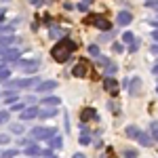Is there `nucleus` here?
Listing matches in <instances>:
<instances>
[{"mask_svg": "<svg viewBox=\"0 0 158 158\" xmlns=\"http://www.w3.org/2000/svg\"><path fill=\"white\" fill-rule=\"evenodd\" d=\"M74 51H76V42H72L70 38H61L57 44H53L51 57L55 61H59V63H63V61H68V57L72 55Z\"/></svg>", "mask_w": 158, "mask_h": 158, "instance_id": "obj_1", "label": "nucleus"}, {"mask_svg": "<svg viewBox=\"0 0 158 158\" xmlns=\"http://www.w3.org/2000/svg\"><path fill=\"white\" fill-rule=\"evenodd\" d=\"M53 135H57V129H47V127H34V129L30 131V139H34V141H42V139H47V141H49Z\"/></svg>", "mask_w": 158, "mask_h": 158, "instance_id": "obj_2", "label": "nucleus"}, {"mask_svg": "<svg viewBox=\"0 0 158 158\" xmlns=\"http://www.w3.org/2000/svg\"><path fill=\"white\" fill-rule=\"evenodd\" d=\"M85 23H89V25H95L97 30H101V32H110V30H112V23H110L108 19L99 17V15H89V17L85 19Z\"/></svg>", "mask_w": 158, "mask_h": 158, "instance_id": "obj_3", "label": "nucleus"}, {"mask_svg": "<svg viewBox=\"0 0 158 158\" xmlns=\"http://www.w3.org/2000/svg\"><path fill=\"white\" fill-rule=\"evenodd\" d=\"M15 65H17L19 70L27 72V74H34L38 68H40V63H38L36 59H17V61H15Z\"/></svg>", "mask_w": 158, "mask_h": 158, "instance_id": "obj_4", "label": "nucleus"}, {"mask_svg": "<svg viewBox=\"0 0 158 158\" xmlns=\"http://www.w3.org/2000/svg\"><path fill=\"white\" fill-rule=\"evenodd\" d=\"M103 89L108 91L110 95H118V78L106 76V78H103Z\"/></svg>", "mask_w": 158, "mask_h": 158, "instance_id": "obj_5", "label": "nucleus"}, {"mask_svg": "<svg viewBox=\"0 0 158 158\" xmlns=\"http://www.w3.org/2000/svg\"><path fill=\"white\" fill-rule=\"evenodd\" d=\"M80 120H82V124L89 120H99V114H97V110H93V108H85L82 112H80Z\"/></svg>", "mask_w": 158, "mask_h": 158, "instance_id": "obj_6", "label": "nucleus"}, {"mask_svg": "<svg viewBox=\"0 0 158 158\" xmlns=\"http://www.w3.org/2000/svg\"><path fill=\"white\" fill-rule=\"evenodd\" d=\"M38 112H40V110H38L36 106H27V108L21 110V120H32V118H36Z\"/></svg>", "mask_w": 158, "mask_h": 158, "instance_id": "obj_7", "label": "nucleus"}, {"mask_svg": "<svg viewBox=\"0 0 158 158\" xmlns=\"http://www.w3.org/2000/svg\"><path fill=\"white\" fill-rule=\"evenodd\" d=\"M17 59H19V51L17 49H6L2 53V61H0V63L4 65V63H9V61H17Z\"/></svg>", "mask_w": 158, "mask_h": 158, "instance_id": "obj_8", "label": "nucleus"}, {"mask_svg": "<svg viewBox=\"0 0 158 158\" xmlns=\"http://www.w3.org/2000/svg\"><path fill=\"white\" fill-rule=\"evenodd\" d=\"M86 72H89V68H86L85 59L80 61V63H76V65H74V70H72V74L76 76V78H85V76H86Z\"/></svg>", "mask_w": 158, "mask_h": 158, "instance_id": "obj_9", "label": "nucleus"}, {"mask_svg": "<svg viewBox=\"0 0 158 158\" xmlns=\"http://www.w3.org/2000/svg\"><path fill=\"white\" fill-rule=\"evenodd\" d=\"M53 89H57V82H55V80H44V82H40V85L36 86V93H49Z\"/></svg>", "mask_w": 158, "mask_h": 158, "instance_id": "obj_10", "label": "nucleus"}, {"mask_svg": "<svg viewBox=\"0 0 158 158\" xmlns=\"http://www.w3.org/2000/svg\"><path fill=\"white\" fill-rule=\"evenodd\" d=\"M139 91H141V78H131L129 80V93L131 95H139Z\"/></svg>", "mask_w": 158, "mask_h": 158, "instance_id": "obj_11", "label": "nucleus"}, {"mask_svg": "<svg viewBox=\"0 0 158 158\" xmlns=\"http://www.w3.org/2000/svg\"><path fill=\"white\" fill-rule=\"evenodd\" d=\"M152 141H154V137H152L150 133H143V131H141V133L137 135V143H139V146L150 148V146H152Z\"/></svg>", "mask_w": 158, "mask_h": 158, "instance_id": "obj_12", "label": "nucleus"}, {"mask_svg": "<svg viewBox=\"0 0 158 158\" xmlns=\"http://www.w3.org/2000/svg\"><path fill=\"white\" fill-rule=\"evenodd\" d=\"M116 21H118V25H129L131 21H133V15H131L129 11H118Z\"/></svg>", "mask_w": 158, "mask_h": 158, "instance_id": "obj_13", "label": "nucleus"}, {"mask_svg": "<svg viewBox=\"0 0 158 158\" xmlns=\"http://www.w3.org/2000/svg\"><path fill=\"white\" fill-rule=\"evenodd\" d=\"M38 116L40 118H55L57 116V110H55V106H44V110L38 112Z\"/></svg>", "mask_w": 158, "mask_h": 158, "instance_id": "obj_14", "label": "nucleus"}, {"mask_svg": "<svg viewBox=\"0 0 158 158\" xmlns=\"http://www.w3.org/2000/svg\"><path fill=\"white\" fill-rule=\"evenodd\" d=\"M25 154H27V156H40V154H42V150H40V146H36V141H32V143H30V146L25 148Z\"/></svg>", "mask_w": 158, "mask_h": 158, "instance_id": "obj_15", "label": "nucleus"}, {"mask_svg": "<svg viewBox=\"0 0 158 158\" xmlns=\"http://www.w3.org/2000/svg\"><path fill=\"white\" fill-rule=\"evenodd\" d=\"M141 133V129L139 127H135V124H129L127 129H124V135L129 137V139H137V135Z\"/></svg>", "mask_w": 158, "mask_h": 158, "instance_id": "obj_16", "label": "nucleus"}, {"mask_svg": "<svg viewBox=\"0 0 158 158\" xmlns=\"http://www.w3.org/2000/svg\"><path fill=\"white\" fill-rule=\"evenodd\" d=\"M78 141H80V146H89V143H91V131H89L86 127H82V133L78 137Z\"/></svg>", "mask_w": 158, "mask_h": 158, "instance_id": "obj_17", "label": "nucleus"}, {"mask_svg": "<svg viewBox=\"0 0 158 158\" xmlns=\"http://www.w3.org/2000/svg\"><path fill=\"white\" fill-rule=\"evenodd\" d=\"M49 143H51L53 150H61V148H63V137H61V135H53L49 139Z\"/></svg>", "mask_w": 158, "mask_h": 158, "instance_id": "obj_18", "label": "nucleus"}, {"mask_svg": "<svg viewBox=\"0 0 158 158\" xmlns=\"http://www.w3.org/2000/svg\"><path fill=\"white\" fill-rule=\"evenodd\" d=\"M2 97L6 99V103H15V101L19 99V95H17V91L9 89V91H4V93H2Z\"/></svg>", "mask_w": 158, "mask_h": 158, "instance_id": "obj_19", "label": "nucleus"}, {"mask_svg": "<svg viewBox=\"0 0 158 158\" xmlns=\"http://www.w3.org/2000/svg\"><path fill=\"white\" fill-rule=\"evenodd\" d=\"M15 42V36L13 34H9V36H0V49H9V44H13Z\"/></svg>", "mask_w": 158, "mask_h": 158, "instance_id": "obj_20", "label": "nucleus"}, {"mask_svg": "<svg viewBox=\"0 0 158 158\" xmlns=\"http://www.w3.org/2000/svg\"><path fill=\"white\" fill-rule=\"evenodd\" d=\"M59 103H61V99L55 97V95H51V97H44V99H42V106H55V108H57Z\"/></svg>", "mask_w": 158, "mask_h": 158, "instance_id": "obj_21", "label": "nucleus"}, {"mask_svg": "<svg viewBox=\"0 0 158 158\" xmlns=\"http://www.w3.org/2000/svg\"><path fill=\"white\" fill-rule=\"evenodd\" d=\"M49 34H51V38H61L63 34H65V30H59L57 25H51V27H49Z\"/></svg>", "mask_w": 158, "mask_h": 158, "instance_id": "obj_22", "label": "nucleus"}, {"mask_svg": "<svg viewBox=\"0 0 158 158\" xmlns=\"http://www.w3.org/2000/svg\"><path fill=\"white\" fill-rule=\"evenodd\" d=\"M116 72H118V65H116L114 61H110L108 65H106V76H114Z\"/></svg>", "mask_w": 158, "mask_h": 158, "instance_id": "obj_23", "label": "nucleus"}, {"mask_svg": "<svg viewBox=\"0 0 158 158\" xmlns=\"http://www.w3.org/2000/svg\"><path fill=\"white\" fill-rule=\"evenodd\" d=\"M23 124H19V122H13L11 124V133H15V135H23Z\"/></svg>", "mask_w": 158, "mask_h": 158, "instance_id": "obj_24", "label": "nucleus"}, {"mask_svg": "<svg viewBox=\"0 0 158 158\" xmlns=\"http://www.w3.org/2000/svg\"><path fill=\"white\" fill-rule=\"evenodd\" d=\"M9 78H11V70L0 63V80H9Z\"/></svg>", "mask_w": 158, "mask_h": 158, "instance_id": "obj_25", "label": "nucleus"}, {"mask_svg": "<svg viewBox=\"0 0 158 158\" xmlns=\"http://www.w3.org/2000/svg\"><path fill=\"white\" fill-rule=\"evenodd\" d=\"M150 135L154 137V141H158V122L152 120V124H150Z\"/></svg>", "mask_w": 158, "mask_h": 158, "instance_id": "obj_26", "label": "nucleus"}, {"mask_svg": "<svg viewBox=\"0 0 158 158\" xmlns=\"http://www.w3.org/2000/svg\"><path fill=\"white\" fill-rule=\"evenodd\" d=\"M108 63H110V59L106 57V55H99V57H97V65H99V68H106Z\"/></svg>", "mask_w": 158, "mask_h": 158, "instance_id": "obj_27", "label": "nucleus"}, {"mask_svg": "<svg viewBox=\"0 0 158 158\" xmlns=\"http://www.w3.org/2000/svg\"><path fill=\"white\" fill-rule=\"evenodd\" d=\"M108 108L112 110V114H120V106H116V101H110Z\"/></svg>", "mask_w": 158, "mask_h": 158, "instance_id": "obj_28", "label": "nucleus"}, {"mask_svg": "<svg viewBox=\"0 0 158 158\" xmlns=\"http://www.w3.org/2000/svg\"><path fill=\"white\" fill-rule=\"evenodd\" d=\"M89 53H91L93 57H99V47L97 44H89Z\"/></svg>", "mask_w": 158, "mask_h": 158, "instance_id": "obj_29", "label": "nucleus"}, {"mask_svg": "<svg viewBox=\"0 0 158 158\" xmlns=\"http://www.w3.org/2000/svg\"><path fill=\"white\" fill-rule=\"evenodd\" d=\"M17 156V150H4L2 152V158H15Z\"/></svg>", "mask_w": 158, "mask_h": 158, "instance_id": "obj_30", "label": "nucleus"}, {"mask_svg": "<svg viewBox=\"0 0 158 158\" xmlns=\"http://www.w3.org/2000/svg\"><path fill=\"white\" fill-rule=\"evenodd\" d=\"M0 34H13V25H0Z\"/></svg>", "mask_w": 158, "mask_h": 158, "instance_id": "obj_31", "label": "nucleus"}, {"mask_svg": "<svg viewBox=\"0 0 158 158\" xmlns=\"http://www.w3.org/2000/svg\"><path fill=\"white\" fill-rule=\"evenodd\" d=\"M122 40L131 44V42H133V40H135V36H133V34H131V32H124V36H122Z\"/></svg>", "mask_w": 158, "mask_h": 158, "instance_id": "obj_32", "label": "nucleus"}, {"mask_svg": "<svg viewBox=\"0 0 158 158\" xmlns=\"http://www.w3.org/2000/svg\"><path fill=\"white\" fill-rule=\"evenodd\" d=\"M112 51H114V53H122V51H124V47H122V44H118V42H114V44H112Z\"/></svg>", "mask_w": 158, "mask_h": 158, "instance_id": "obj_33", "label": "nucleus"}, {"mask_svg": "<svg viewBox=\"0 0 158 158\" xmlns=\"http://www.w3.org/2000/svg\"><path fill=\"white\" fill-rule=\"evenodd\" d=\"M124 158H137V152L135 150H124Z\"/></svg>", "mask_w": 158, "mask_h": 158, "instance_id": "obj_34", "label": "nucleus"}, {"mask_svg": "<svg viewBox=\"0 0 158 158\" xmlns=\"http://www.w3.org/2000/svg\"><path fill=\"white\" fill-rule=\"evenodd\" d=\"M25 106L23 103H13V108H11V112H21V110H23Z\"/></svg>", "mask_w": 158, "mask_h": 158, "instance_id": "obj_35", "label": "nucleus"}, {"mask_svg": "<svg viewBox=\"0 0 158 158\" xmlns=\"http://www.w3.org/2000/svg\"><path fill=\"white\" fill-rule=\"evenodd\" d=\"M9 114H11V112H0V124L9 120Z\"/></svg>", "mask_w": 158, "mask_h": 158, "instance_id": "obj_36", "label": "nucleus"}, {"mask_svg": "<svg viewBox=\"0 0 158 158\" xmlns=\"http://www.w3.org/2000/svg\"><path fill=\"white\" fill-rule=\"evenodd\" d=\"M137 49H139V42H137V40H133V42H131V47H129V51H131V53H135Z\"/></svg>", "mask_w": 158, "mask_h": 158, "instance_id": "obj_37", "label": "nucleus"}, {"mask_svg": "<svg viewBox=\"0 0 158 158\" xmlns=\"http://www.w3.org/2000/svg\"><path fill=\"white\" fill-rule=\"evenodd\" d=\"M76 9H78V11H82V13H85L86 9H89V4H86V2H80V4H78Z\"/></svg>", "mask_w": 158, "mask_h": 158, "instance_id": "obj_38", "label": "nucleus"}, {"mask_svg": "<svg viewBox=\"0 0 158 158\" xmlns=\"http://www.w3.org/2000/svg\"><path fill=\"white\" fill-rule=\"evenodd\" d=\"M0 143H9V135H0Z\"/></svg>", "mask_w": 158, "mask_h": 158, "instance_id": "obj_39", "label": "nucleus"}, {"mask_svg": "<svg viewBox=\"0 0 158 158\" xmlns=\"http://www.w3.org/2000/svg\"><path fill=\"white\" fill-rule=\"evenodd\" d=\"M63 9H65V11H72L74 4H72V2H65V4H63Z\"/></svg>", "mask_w": 158, "mask_h": 158, "instance_id": "obj_40", "label": "nucleus"}, {"mask_svg": "<svg viewBox=\"0 0 158 158\" xmlns=\"http://www.w3.org/2000/svg\"><path fill=\"white\" fill-rule=\"evenodd\" d=\"M72 158H86V156H85V154H82V152H76V154H74Z\"/></svg>", "mask_w": 158, "mask_h": 158, "instance_id": "obj_41", "label": "nucleus"}, {"mask_svg": "<svg viewBox=\"0 0 158 158\" xmlns=\"http://www.w3.org/2000/svg\"><path fill=\"white\" fill-rule=\"evenodd\" d=\"M152 38H154V40H158V27L154 30V32H152Z\"/></svg>", "mask_w": 158, "mask_h": 158, "instance_id": "obj_42", "label": "nucleus"}, {"mask_svg": "<svg viewBox=\"0 0 158 158\" xmlns=\"http://www.w3.org/2000/svg\"><path fill=\"white\" fill-rule=\"evenodd\" d=\"M152 53H156V55H158V44H154V47H152Z\"/></svg>", "mask_w": 158, "mask_h": 158, "instance_id": "obj_43", "label": "nucleus"}, {"mask_svg": "<svg viewBox=\"0 0 158 158\" xmlns=\"http://www.w3.org/2000/svg\"><path fill=\"white\" fill-rule=\"evenodd\" d=\"M152 74H156V76H158V65H154V68H152Z\"/></svg>", "mask_w": 158, "mask_h": 158, "instance_id": "obj_44", "label": "nucleus"}, {"mask_svg": "<svg viewBox=\"0 0 158 158\" xmlns=\"http://www.w3.org/2000/svg\"><path fill=\"white\" fill-rule=\"evenodd\" d=\"M30 4H40V0H30Z\"/></svg>", "mask_w": 158, "mask_h": 158, "instance_id": "obj_45", "label": "nucleus"}, {"mask_svg": "<svg viewBox=\"0 0 158 158\" xmlns=\"http://www.w3.org/2000/svg\"><path fill=\"white\" fill-rule=\"evenodd\" d=\"M82 2H86V4H91V2H93V0H82Z\"/></svg>", "mask_w": 158, "mask_h": 158, "instance_id": "obj_46", "label": "nucleus"}, {"mask_svg": "<svg viewBox=\"0 0 158 158\" xmlns=\"http://www.w3.org/2000/svg\"><path fill=\"white\" fill-rule=\"evenodd\" d=\"M2 2H9V0H2Z\"/></svg>", "mask_w": 158, "mask_h": 158, "instance_id": "obj_47", "label": "nucleus"}]
</instances>
